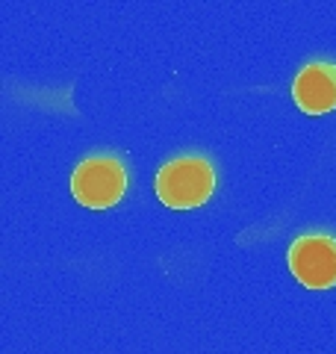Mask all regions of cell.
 <instances>
[{
	"label": "cell",
	"instance_id": "obj_1",
	"mask_svg": "<svg viewBox=\"0 0 336 354\" xmlns=\"http://www.w3.org/2000/svg\"><path fill=\"white\" fill-rule=\"evenodd\" d=\"M216 192V165L207 153H183L156 171V198L171 209H195Z\"/></svg>",
	"mask_w": 336,
	"mask_h": 354
},
{
	"label": "cell",
	"instance_id": "obj_2",
	"mask_svg": "<svg viewBox=\"0 0 336 354\" xmlns=\"http://www.w3.org/2000/svg\"><path fill=\"white\" fill-rule=\"evenodd\" d=\"M127 165L121 157L109 151L92 153L77 162L71 171V195L88 209H109L115 207L127 192Z\"/></svg>",
	"mask_w": 336,
	"mask_h": 354
},
{
	"label": "cell",
	"instance_id": "obj_3",
	"mask_svg": "<svg viewBox=\"0 0 336 354\" xmlns=\"http://www.w3.org/2000/svg\"><path fill=\"white\" fill-rule=\"evenodd\" d=\"M286 260L295 281L307 290H330V286H336V236L301 234L289 242Z\"/></svg>",
	"mask_w": 336,
	"mask_h": 354
},
{
	"label": "cell",
	"instance_id": "obj_4",
	"mask_svg": "<svg viewBox=\"0 0 336 354\" xmlns=\"http://www.w3.org/2000/svg\"><path fill=\"white\" fill-rule=\"evenodd\" d=\"M292 101L307 115H324L336 109V62H307L292 80Z\"/></svg>",
	"mask_w": 336,
	"mask_h": 354
}]
</instances>
